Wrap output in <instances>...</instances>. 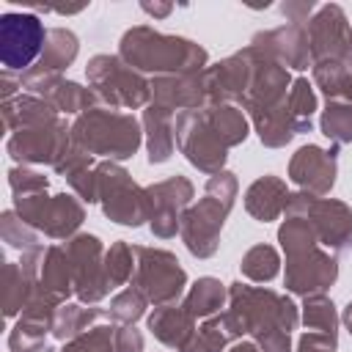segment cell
Wrapping results in <instances>:
<instances>
[{"label":"cell","mask_w":352,"mask_h":352,"mask_svg":"<svg viewBox=\"0 0 352 352\" xmlns=\"http://www.w3.org/2000/svg\"><path fill=\"white\" fill-rule=\"evenodd\" d=\"M278 242L286 253V289L300 297L324 294L338 278L336 253L324 250L314 226L305 217H286L278 228Z\"/></svg>","instance_id":"obj_1"},{"label":"cell","mask_w":352,"mask_h":352,"mask_svg":"<svg viewBox=\"0 0 352 352\" xmlns=\"http://www.w3.org/2000/svg\"><path fill=\"white\" fill-rule=\"evenodd\" d=\"M118 58L140 74L162 77V74L204 72L209 52L184 36H170L148 25H135L121 36Z\"/></svg>","instance_id":"obj_2"},{"label":"cell","mask_w":352,"mask_h":352,"mask_svg":"<svg viewBox=\"0 0 352 352\" xmlns=\"http://www.w3.org/2000/svg\"><path fill=\"white\" fill-rule=\"evenodd\" d=\"M72 140L94 157L121 162L140 148L143 129L132 113H121L113 107H91L74 118Z\"/></svg>","instance_id":"obj_3"},{"label":"cell","mask_w":352,"mask_h":352,"mask_svg":"<svg viewBox=\"0 0 352 352\" xmlns=\"http://www.w3.org/2000/svg\"><path fill=\"white\" fill-rule=\"evenodd\" d=\"M228 311L239 319L242 330L253 336V341L270 333H292L300 324L297 305L286 294L264 286H245L239 280L228 286Z\"/></svg>","instance_id":"obj_4"},{"label":"cell","mask_w":352,"mask_h":352,"mask_svg":"<svg viewBox=\"0 0 352 352\" xmlns=\"http://www.w3.org/2000/svg\"><path fill=\"white\" fill-rule=\"evenodd\" d=\"M96 190H99V204L102 212L121 223V226H143L146 220L151 223L154 214V204L146 187H140L138 182H132L129 170L121 168L113 160H104L96 165Z\"/></svg>","instance_id":"obj_5"},{"label":"cell","mask_w":352,"mask_h":352,"mask_svg":"<svg viewBox=\"0 0 352 352\" xmlns=\"http://www.w3.org/2000/svg\"><path fill=\"white\" fill-rule=\"evenodd\" d=\"M85 74L99 102L113 110H138L151 104V80H146V74L135 72L118 55H94L85 66Z\"/></svg>","instance_id":"obj_6"},{"label":"cell","mask_w":352,"mask_h":352,"mask_svg":"<svg viewBox=\"0 0 352 352\" xmlns=\"http://www.w3.org/2000/svg\"><path fill=\"white\" fill-rule=\"evenodd\" d=\"M135 253V272H132V286L157 305H170L184 294L187 286V272L179 264V258L165 250V248H146V245H132Z\"/></svg>","instance_id":"obj_7"},{"label":"cell","mask_w":352,"mask_h":352,"mask_svg":"<svg viewBox=\"0 0 352 352\" xmlns=\"http://www.w3.org/2000/svg\"><path fill=\"white\" fill-rule=\"evenodd\" d=\"M286 217H305L324 250L338 253L352 248V209L338 198H319L305 190L289 192Z\"/></svg>","instance_id":"obj_8"},{"label":"cell","mask_w":352,"mask_h":352,"mask_svg":"<svg viewBox=\"0 0 352 352\" xmlns=\"http://www.w3.org/2000/svg\"><path fill=\"white\" fill-rule=\"evenodd\" d=\"M173 132H176L179 151L187 157V162L192 168H198L201 173H209V176L226 170L223 165L228 160V146L214 132V126L206 116V107L179 113L176 124H173Z\"/></svg>","instance_id":"obj_9"},{"label":"cell","mask_w":352,"mask_h":352,"mask_svg":"<svg viewBox=\"0 0 352 352\" xmlns=\"http://www.w3.org/2000/svg\"><path fill=\"white\" fill-rule=\"evenodd\" d=\"M47 28L36 14L6 11L0 16V60L8 72H28L44 52Z\"/></svg>","instance_id":"obj_10"},{"label":"cell","mask_w":352,"mask_h":352,"mask_svg":"<svg viewBox=\"0 0 352 352\" xmlns=\"http://www.w3.org/2000/svg\"><path fill=\"white\" fill-rule=\"evenodd\" d=\"M72 146V126L63 118L11 132L6 151L19 165H58Z\"/></svg>","instance_id":"obj_11"},{"label":"cell","mask_w":352,"mask_h":352,"mask_svg":"<svg viewBox=\"0 0 352 352\" xmlns=\"http://www.w3.org/2000/svg\"><path fill=\"white\" fill-rule=\"evenodd\" d=\"M66 253L74 270V294L82 305L99 302L110 292V280L104 272V248L96 234H74L66 239Z\"/></svg>","instance_id":"obj_12"},{"label":"cell","mask_w":352,"mask_h":352,"mask_svg":"<svg viewBox=\"0 0 352 352\" xmlns=\"http://www.w3.org/2000/svg\"><path fill=\"white\" fill-rule=\"evenodd\" d=\"M231 209L234 206L223 204L220 198H214L209 192H204V198H198V204L184 209L179 234H182V242L187 245V250L195 258H209V256L217 253L220 231H223V223H226Z\"/></svg>","instance_id":"obj_13"},{"label":"cell","mask_w":352,"mask_h":352,"mask_svg":"<svg viewBox=\"0 0 352 352\" xmlns=\"http://www.w3.org/2000/svg\"><path fill=\"white\" fill-rule=\"evenodd\" d=\"M305 30H308V47H311V66L341 58L352 44V25L344 8L336 3L319 6L308 19Z\"/></svg>","instance_id":"obj_14"},{"label":"cell","mask_w":352,"mask_h":352,"mask_svg":"<svg viewBox=\"0 0 352 352\" xmlns=\"http://www.w3.org/2000/svg\"><path fill=\"white\" fill-rule=\"evenodd\" d=\"M154 204V214H151V234L160 239H170L176 236L179 226H182V214L190 206L192 198V182L187 176H170L162 182H154L146 187Z\"/></svg>","instance_id":"obj_15"},{"label":"cell","mask_w":352,"mask_h":352,"mask_svg":"<svg viewBox=\"0 0 352 352\" xmlns=\"http://www.w3.org/2000/svg\"><path fill=\"white\" fill-rule=\"evenodd\" d=\"M250 50H239L228 58H223L214 66L204 69L206 77V91H209V104H239L250 88Z\"/></svg>","instance_id":"obj_16"},{"label":"cell","mask_w":352,"mask_h":352,"mask_svg":"<svg viewBox=\"0 0 352 352\" xmlns=\"http://www.w3.org/2000/svg\"><path fill=\"white\" fill-rule=\"evenodd\" d=\"M336 173H338V168H336V148L324 151V148L308 143V146H300L292 154V160H289V179L300 190H305L311 195H319V198L333 190Z\"/></svg>","instance_id":"obj_17"},{"label":"cell","mask_w":352,"mask_h":352,"mask_svg":"<svg viewBox=\"0 0 352 352\" xmlns=\"http://www.w3.org/2000/svg\"><path fill=\"white\" fill-rule=\"evenodd\" d=\"M151 102L168 110H204L209 107V91L204 72H184V74H162L151 77Z\"/></svg>","instance_id":"obj_18"},{"label":"cell","mask_w":352,"mask_h":352,"mask_svg":"<svg viewBox=\"0 0 352 352\" xmlns=\"http://www.w3.org/2000/svg\"><path fill=\"white\" fill-rule=\"evenodd\" d=\"M250 47L261 50L272 60H278L286 69H308L311 66V47H308V30L305 25H280L272 30H261L250 38Z\"/></svg>","instance_id":"obj_19"},{"label":"cell","mask_w":352,"mask_h":352,"mask_svg":"<svg viewBox=\"0 0 352 352\" xmlns=\"http://www.w3.org/2000/svg\"><path fill=\"white\" fill-rule=\"evenodd\" d=\"M36 286L60 302H66L69 294H74V270L66 253V245H47L36 270Z\"/></svg>","instance_id":"obj_20"},{"label":"cell","mask_w":352,"mask_h":352,"mask_svg":"<svg viewBox=\"0 0 352 352\" xmlns=\"http://www.w3.org/2000/svg\"><path fill=\"white\" fill-rule=\"evenodd\" d=\"M85 220V209H82V201L74 198V195H66V192H58L50 198L36 231L47 234L50 239H72L77 234V228L82 226Z\"/></svg>","instance_id":"obj_21"},{"label":"cell","mask_w":352,"mask_h":352,"mask_svg":"<svg viewBox=\"0 0 352 352\" xmlns=\"http://www.w3.org/2000/svg\"><path fill=\"white\" fill-rule=\"evenodd\" d=\"M148 330L154 333L157 341H162L170 349H184V344L192 338L195 319L187 314V308L182 302H170V305H157L148 316Z\"/></svg>","instance_id":"obj_22"},{"label":"cell","mask_w":352,"mask_h":352,"mask_svg":"<svg viewBox=\"0 0 352 352\" xmlns=\"http://www.w3.org/2000/svg\"><path fill=\"white\" fill-rule=\"evenodd\" d=\"M242 336H245V330H242L239 319L228 308H223L220 314L204 319V324L192 333V338L184 344L182 352H223L228 344L239 341Z\"/></svg>","instance_id":"obj_23"},{"label":"cell","mask_w":352,"mask_h":352,"mask_svg":"<svg viewBox=\"0 0 352 352\" xmlns=\"http://www.w3.org/2000/svg\"><path fill=\"white\" fill-rule=\"evenodd\" d=\"M286 201H289V190H286V182L278 176H258L245 190V209L258 223L278 220L280 212L286 209Z\"/></svg>","instance_id":"obj_24"},{"label":"cell","mask_w":352,"mask_h":352,"mask_svg":"<svg viewBox=\"0 0 352 352\" xmlns=\"http://www.w3.org/2000/svg\"><path fill=\"white\" fill-rule=\"evenodd\" d=\"M0 113H3L6 132H16V129H28V126H38V124H50V121L60 118V113L47 99H41L36 94H19V96L3 102Z\"/></svg>","instance_id":"obj_25"},{"label":"cell","mask_w":352,"mask_h":352,"mask_svg":"<svg viewBox=\"0 0 352 352\" xmlns=\"http://www.w3.org/2000/svg\"><path fill=\"white\" fill-rule=\"evenodd\" d=\"M173 110L162 107V104H148L143 110V135H146V148H148V162L160 165L173 154V143H176V132H173Z\"/></svg>","instance_id":"obj_26"},{"label":"cell","mask_w":352,"mask_h":352,"mask_svg":"<svg viewBox=\"0 0 352 352\" xmlns=\"http://www.w3.org/2000/svg\"><path fill=\"white\" fill-rule=\"evenodd\" d=\"M314 82L327 102H352V44L341 58L314 63Z\"/></svg>","instance_id":"obj_27"},{"label":"cell","mask_w":352,"mask_h":352,"mask_svg":"<svg viewBox=\"0 0 352 352\" xmlns=\"http://www.w3.org/2000/svg\"><path fill=\"white\" fill-rule=\"evenodd\" d=\"M77 52H80V38L69 28H50L44 52L30 69L47 72V74H60L63 69H69L74 63Z\"/></svg>","instance_id":"obj_28"},{"label":"cell","mask_w":352,"mask_h":352,"mask_svg":"<svg viewBox=\"0 0 352 352\" xmlns=\"http://www.w3.org/2000/svg\"><path fill=\"white\" fill-rule=\"evenodd\" d=\"M110 319V311L104 308H96V305H80V302H63L58 311H55V322H52V336L58 341H72L77 338L80 333L91 330L94 324Z\"/></svg>","instance_id":"obj_29"},{"label":"cell","mask_w":352,"mask_h":352,"mask_svg":"<svg viewBox=\"0 0 352 352\" xmlns=\"http://www.w3.org/2000/svg\"><path fill=\"white\" fill-rule=\"evenodd\" d=\"M226 302H228V289H226L217 278H209V275H206V278H198V280L190 286V292L184 294V300H182V305L187 308V314H190L195 322L220 314Z\"/></svg>","instance_id":"obj_30"},{"label":"cell","mask_w":352,"mask_h":352,"mask_svg":"<svg viewBox=\"0 0 352 352\" xmlns=\"http://www.w3.org/2000/svg\"><path fill=\"white\" fill-rule=\"evenodd\" d=\"M36 292V280L22 270L19 261H6L3 267V316L11 319L25 311Z\"/></svg>","instance_id":"obj_31"},{"label":"cell","mask_w":352,"mask_h":352,"mask_svg":"<svg viewBox=\"0 0 352 352\" xmlns=\"http://www.w3.org/2000/svg\"><path fill=\"white\" fill-rule=\"evenodd\" d=\"M256 132H258V140L270 148H280L286 146L297 132H294V121H292V113H289V102L272 107V110H264V113H253L250 116Z\"/></svg>","instance_id":"obj_32"},{"label":"cell","mask_w":352,"mask_h":352,"mask_svg":"<svg viewBox=\"0 0 352 352\" xmlns=\"http://www.w3.org/2000/svg\"><path fill=\"white\" fill-rule=\"evenodd\" d=\"M206 116H209L214 132L220 135V140L228 148L239 146L248 138V116H245L242 107H236V104H209Z\"/></svg>","instance_id":"obj_33"},{"label":"cell","mask_w":352,"mask_h":352,"mask_svg":"<svg viewBox=\"0 0 352 352\" xmlns=\"http://www.w3.org/2000/svg\"><path fill=\"white\" fill-rule=\"evenodd\" d=\"M300 319L308 330L338 341V314H336V305L330 297H324V294L302 297V316Z\"/></svg>","instance_id":"obj_34"},{"label":"cell","mask_w":352,"mask_h":352,"mask_svg":"<svg viewBox=\"0 0 352 352\" xmlns=\"http://www.w3.org/2000/svg\"><path fill=\"white\" fill-rule=\"evenodd\" d=\"M239 270L248 280H256V283H267L272 280L278 272H280V256L272 245H253L242 261H239Z\"/></svg>","instance_id":"obj_35"},{"label":"cell","mask_w":352,"mask_h":352,"mask_svg":"<svg viewBox=\"0 0 352 352\" xmlns=\"http://www.w3.org/2000/svg\"><path fill=\"white\" fill-rule=\"evenodd\" d=\"M289 113H292V121H294V132H311V116L316 113V94H314V85L308 82V77H297L289 88Z\"/></svg>","instance_id":"obj_36"},{"label":"cell","mask_w":352,"mask_h":352,"mask_svg":"<svg viewBox=\"0 0 352 352\" xmlns=\"http://www.w3.org/2000/svg\"><path fill=\"white\" fill-rule=\"evenodd\" d=\"M319 129L336 146L352 143V102H327L319 118Z\"/></svg>","instance_id":"obj_37"},{"label":"cell","mask_w":352,"mask_h":352,"mask_svg":"<svg viewBox=\"0 0 352 352\" xmlns=\"http://www.w3.org/2000/svg\"><path fill=\"white\" fill-rule=\"evenodd\" d=\"M0 236H3V242L8 245V248H16V250H33V248H38V231L33 228V226H28L19 214H16V209H6L3 214H0Z\"/></svg>","instance_id":"obj_38"},{"label":"cell","mask_w":352,"mask_h":352,"mask_svg":"<svg viewBox=\"0 0 352 352\" xmlns=\"http://www.w3.org/2000/svg\"><path fill=\"white\" fill-rule=\"evenodd\" d=\"M60 352H116V322H99L77 338L66 341Z\"/></svg>","instance_id":"obj_39"},{"label":"cell","mask_w":352,"mask_h":352,"mask_svg":"<svg viewBox=\"0 0 352 352\" xmlns=\"http://www.w3.org/2000/svg\"><path fill=\"white\" fill-rule=\"evenodd\" d=\"M104 272H107V280H110V289L113 286H124L132 280V272H135V253L126 242H113L110 250L104 253Z\"/></svg>","instance_id":"obj_40"},{"label":"cell","mask_w":352,"mask_h":352,"mask_svg":"<svg viewBox=\"0 0 352 352\" xmlns=\"http://www.w3.org/2000/svg\"><path fill=\"white\" fill-rule=\"evenodd\" d=\"M146 297L135 289V286H129V289H124V292H118L113 300H110V322H116V324H135L143 314H146Z\"/></svg>","instance_id":"obj_41"},{"label":"cell","mask_w":352,"mask_h":352,"mask_svg":"<svg viewBox=\"0 0 352 352\" xmlns=\"http://www.w3.org/2000/svg\"><path fill=\"white\" fill-rule=\"evenodd\" d=\"M8 187H11L14 198H19V195H33V192L47 190L50 182H47V176L38 173V170H30V168H25V165H14V168L8 170Z\"/></svg>","instance_id":"obj_42"},{"label":"cell","mask_w":352,"mask_h":352,"mask_svg":"<svg viewBox=\"0 0 352 352\" xmlns=\"http://www.w3.org/2000/svg\"><path fill=\"white\" fill-rule=\"evenodd\" d=\"M91 168H96V165H94V154H88L85 148H80V146L72 140L69 151L60 157V162H58L52 170L60 173L63 179H72V176H77V173H82V170H91Z\"/></svg>","instance_id":"obj_43"},{"label":"cell","mask_w":352,"mask_h":352,"mask_svg":"<svg viewBox=\"0 0 352 352\" xmlns=\"http://www.w3.org/2000/svg\"><path fill=\"white\" fill-rule=\"evenodd\" d=\"M236 190H239L236 176H234L231 170H220V173L209 176V182H206V190H204V192H209V195L220 198L223 204L234 206V201H236Z\"/></svg>","instance_id":"obj_44"},{"label":"cell","mask_w":352,"mask_h":352,"mask_svg":"<svg viewBox=\"0 0 352 352\" xmlns=\"http://www.w3.org/2000/svg\"><path fill=\"white\" fill-rule=\"evenodd\" d=\"M66 182L72 184V190L77 192L80 201H85V204H96V201H99V190H96V168L82 170V173H77V176H72V179H66Z\"/></svg>","instance_id":"obj_45"},{"label":"cell","mask_w":352,"mask_h":352,"mask_svg":"<svg viewBox=\"0 0 352 352\" xmlns=\"http://www.w3.org/2000/svg\"><path fill=\"white\" fill-rule=\"evenodd\" d=\"M116 352H143V336L135 324H116Z\"/></svg>","instance_id":"obj_46"},{"label":"cell","mask_w":352,"mask_h":352,"mask_svg":"<svg viewBox=\"0 0 352 352\" xmlns=\"http://www.w3.org/2000/svg\"><path fill=\"white\" fill-rule=\"evenodd\" d=\"M336 344H338V341H333V338H327V336L311 330V333H302V336H300L294 352H336Z\"/></svg>","instance_id":"obj_47"},{"label":"cell","mask_w":352,"mask_h":352,"mask_svg":"<svg viewBox=\"0 0 352 352\" xmlns=\"http://www.w3.org/2000/svg\"><path fill=\"white\" fill-rule=\"evenodd\" d=\"M280 11L289 16V22H292V25H308V19L314 16L316 6H314L311 0H308V3H305V0H302V3H283V6H280Z\"/></svg>","instance_id":"obj_48"},{"label":"cell","mask_w":352,"mask_h":352,"mask_svg":"<svg viewBox=\"0 0 352 352\" xmlns=\"http://www.w3.org/2000/svg\"><path fill=\"white\" fill-rule=\"evenodd\" d=\"M256 344H258V352H292L289 333H270V336L258 338Z\"/></svg>","instance_id":"obj_49"},{"label":"cell","mask_w":352,"mask_h":352,"mask_svg":"<svg viewBox=\"0 0 352 352\" xmlns=\"http://www.w3.org/2000/svg\"><path fill=\"white\" fill-rule=\"evenodd\" d=\"M19 88H22V80L14 77V74L6 69V72L0 74V99L8 102V99H14V96H19V94H16Z\"/></svg>","instance_id":"obj_50"},{"label":"cell","mask_w":352,"mask_h":352,"mask_svg":"<svg viewBox=\"0 0 352 352\" xmlns=\"http://www.w3.org/2000/svg\"><path fill=\"white\" fill-rule=\"evenodd\" d=\"M140 8H143L146 14H151V16H168V14L173 11L170 3H140Z\"/></svg>","instance_id":"obj_51"},{"label":"cell","mask_w":352,"mask_h":352,"mask_svg":"<svg viewBox=\"0 0 352 352\" xmlns=\"http://www.w3.org/2000/svg\"><path fill=\"white\" fill-rule=\"evenodd\" d=\"M228 352H258V344H256V341H242V338H239V341L231 344Z\"/></svg>","instance_id":"obj_52"},{"label":"cell","mask_w":352,"mask_h":352,"mask_svg":"<svg viewBox=\"0 0 352 352\" xmlns=\"http://www.w3.org/2000/svg\"><path fill=\"white\" fill-rule=\"evenodd\" d=\"M341 319H344V324H346V330L352 333V302H349V305L344 308V316H341Z\"/></svg>","instance_id":"obj_53"},{"label":"cell","mask_w":352,"mask_h":352,"mask_svg":"<svg viewBox=\"0 0 352 352\" xmlns=\"http://www.w3.org/2000/svg\"><path fill=\"white\" fill-rule=\"evenodd\" d=\"M44 352H52V349H44Z\"/></svg>","instance_id":"obj_54"}]
</instances>
